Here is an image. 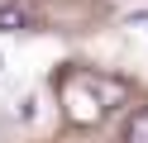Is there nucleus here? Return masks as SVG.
<instances>
[{"label":"nucleus","instance_id":"3","mask_svg":"<svg viewBox=\"0 0 148 143\" xmlns=\"http://www.w3.org/2000/svg\"><path fill=\"white\" fill-rule=\"evenodd\" d=\"M124 143H148V105L134 110V119H129V129H124Z\"/></svg>","mask_w":148,"mask_h":143},{"label":"nucleus","instance_id":"1","mask_svg":"<svg viewBox=\"0 0 148 143\" xmlns=\"http://www.w3.org/2000/svg\"><path fill=\"white\" fill-rule=\"evenodd\" d=\"M100 110H105V105H100L96 95H86V76L67 81V114H72L77 124H96V119H100Z\"/></svg>","mask_w":148,"mask_h":143},{"label":"nucleus","instance_id":"4","mask_svg":"<svg viewBox=\"0 0 148 143\" xmlns=\"http://www.w3.org/2000/svg\"><path fill=\"white\" fill-rule=\"evenodd\" d=\"M129 29H143V34H148V10H138V14H129Z\"/></svg>","mask_w":148,"mask_h":143},{"label":"nucleus","instance_id":"2","mask_svg":"<svg viewBox=\"0 0 148 143\" xmlns=\"http://www.w3.org/2000/svg\"><path fill=\"white\" fill-rule=\"evenodd\" d=\"M19 29H29V10L19 0H0V34H19Z\"/></svg>","mask_w":148,"mask_h":143}]
</instances>
